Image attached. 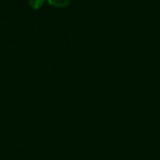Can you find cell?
<instances>
[{
    "mask_svg": "<svg viewBox=\"0 0 160 160\" xmlns=\"http://www.w3.org/2000/svg\"><path fill=\"white\" fill-rule=\"evenodd\" d=\"M47 1L51 6L55 8H65L68 7L72 2V0H47Z\"/></svg>",
    "mask_w": 160,
    "mask_h": 160,
    "instance_id": "cell-1",
    "label": "cell"
},
{
    "mask_svg": "<svg viewBox=\"0 0 160 160\" xmlns=\"http://www.w3.org/2000/svg\"><path fill=\"white\" fill-rule=\"evenodd\" d=\"M44 2L45 0H28V6L33 9H39L43 6Z\"/></svg>",
    "mask_w": 160,
    "mask_h": 160,
    "instance_id": "cell-2",
    "label": "cell"
}]
</instances>
